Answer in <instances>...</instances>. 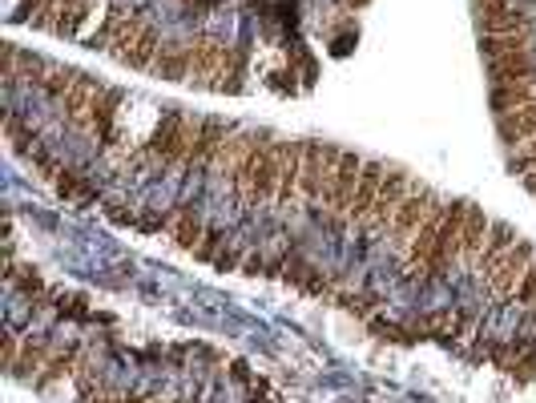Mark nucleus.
Returning a JSON list of instances; mask_svg holds the SVG:
<instances>
[{
	"label": "nucleus",
	"instance_id": "5",
	"mask_svg": "<svg viewBox=\"0 0 536 403\" xmlns=\"http://www.w3.org/2000/svg\"><path fill=\"white\" fill-rule=\"evenodd\" d=\"M371 335L384 339V343H400V347H411L416 343V331L408 327V323H395V319H379V315H371Z\"/></svg>",
	"mask_w": 536,
	"mask_h": 403
},
{
	"label": "nucleus",
	"instance_id": "3",
	"mask_svg": "<svg viewBox=\"0 0 536 403\" xmlns=\"http://www.w3.org/2000/svg\"><path fill=\"white\" fill-rule=\"evenodd\" d=\"M496 133L504 137V145H521L536 133V101H529L524 109H513V114L496 117Z\"/></svg>",
	"mask_w": 536,
	"mask_h": 403
},
{
	"label": "nucleus",
	"instance_id": "7",
	"mask_svg": "<svg viewBox=\"0 0 536 403\" xmlns=\"http://www.w3.org/2000/svg\"><path fill=\"white\" fill-rule=\"evenodd\" d=\"M114 403H150V399H142V396H117Z\"/></svg>",
	"mask_w": 536,
	"mask_h": 403
},
{
	"label": "nucleus",
	"instance_id": "4",
	"mask_svg": "<svg viewBox=\"0 0 536 403\" xmlns=\"http://www.w3.org/2000/svg\"><path fill=\"white\" fill-rule=\"evenodd\" d=\"M335 303H339L347 315H356V319H371V315H375V307H379V295L371 287H363V290L343 287L339 295H335Z\"/></svg>",
	"mask_w": 536,
	"mask_h": 403
},
{
	"label": "nucleus",
	"instance_id": "2",
	"mask_svg": "<svg viewBox=\"0 0 536 403\" xmlns=\"http://www.w3.org/2000/svg\"><path fill=\"white\" fill-rule=\"evenodd\" d=\"M488 77H492V85L532 81V77H536V53H532V49H524V53L496 57V61H488Z\"/></svg>",
	"mask_w": 536,
	"mask_h": 403
},
{
	"label": "nucleus",
	"instance_id": "8",
	"mask_svg": "<svg viewBox=\"0 0 536 403\" xmlns=\"http://www.w3.org/2000/svg\"><path fill=\"white\" fill-rule=\"evenodd\" d=\"M347 8H367V0H343Z\"/></svg>",
	"mask_w": 536,
	"mask_h": 403
},
{
	"label": "nucleus",
	"instance_id": "1",
	"mask_svg": "<svg viewBox=\"0 0 536 403\" xmlns=\"http://www.w3.org/2000/svg\"><path fill=\"white\" fill-rule=\"evenodd\" d=\"M206 230H210V226H206V218L194 210V206H186V202L174 206V226H170V238H174V246H181V251L194 254L198 246H202Z\"/></svg>",
	"mask_w": 536,
	"mask_h": 403
},
{
	"label": "nucleus",
	"instance_id": "6",
	"mask_svg": "<svg viewBox=\"0 0 536 403\" xmlns=\"http://www.w3.org/2000/svg\"><path fill=\"white\" fill-rule=\"evenodd\" d=\"M516 238H521V234H516V230L508 226V222H496V218H492V230H488V251H484V262H488V259H496V254H504L508 246H516ZM484 262H480V267H484Z\"/></svg>",
	"mask_w": 536,
	"mask_h": 403
}]
</instances>
